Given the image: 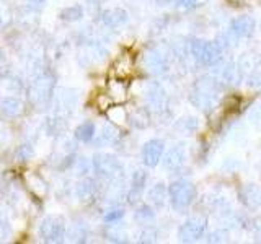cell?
<instances>
[{
  "mask_svg": "<svg viewBox=\"0 0 261 244\" xmlns=\"http://www.w3.org/2000/svg\"><path fill=\"white\" fill-rule=\"evenodd\" d=\"M224 86L214 75H202L193 83L190 92V103L204 112H212L219 104L220 92Z\"/></svg>",
  "mask_w": 261,
  "mask_h": 244,
  "instance_id": "cell-1",
  "label": "cell"
},
{
  "mask_svg": "<svg viewBox=\"0 0 261 244\" xmlns=\"http://www.w3.org/2000/svg\"><path fill=\"white\" fill-rule=\"evenodd\" d=\"M188 52L201 67H216L222 62L224 47L219 41H206L201 38H191L188 43Z\"/></svg>",
  "mask_w": 261,
  "mask_h": 244,
  "instance_id": "cell-2",
  "label": "cell"
},
{
  "mask_svg": "<svg viewBox=\"0 0 261 244\" xmlns=\"http://www.w3.org/2000/svg\"><path fill=\"white\" fill-rule=\"evenodd\" d=\"M56 89V78L53 73H41L31 81L28 88V100L38 109H44L51 104Z\"/></svg>",
  "mask_w": 261,
  "mask_h": 244,
  "instance_id": "cell-3",
  "label": "cell"
},
{
  "mask_svg": "<svg viewBox=\"0 0 261 244\" xmlns=\"http://www.w3.org/2000/svg\"><path fill=\"white\" fill-rule=\"evenodd\" d=\"M196 197H198V192H196L194 184L186 179H178L168 186V199L175 211L188 210L193 205Z\"/></svg>",
  "mask_w": 261,
  "mask_h": 244,
  "instance_id": "cell-4",
  "label": "cell"
},
{
  "mask_svg": "<svg viewBox=\"0 0 261 244\" xmlns=\"http://www.w3.org/2000/svg\"><path fill=\"white\" fill-rule=\"evenodd\" d=\"M65 231H67L65 220L59 215H49L43 218L38 228L39 238L44 242H61L65 238Z\"/></svg>",
  "mask_w": 261,
  "mask_h": 244,
  "instance_id": "cell-5",
  "label": "cell"
},
{
  "mask_svg": "<svg viewBox=\"0 0 261 244\" xmlns=\"http://www.w3.org/2000/svg\"><path fill=\"white\" fill-rule=\"evenodd\" d=\"M92 166L95 169V173L106 179V181H114L122 174V165L121 161L108 153H98L95 155Z\"/></svg>",
  "mask_w": 261,
  "mask_h": 244,
  "instance_id": "cell-6",
  "label": "cell"
},
{
  "mask_svg": "<svg viewBox=\"0 0 261 244\" xmlns=\"http://www.w3.org/2000/svg\"><path fill=\"white\" fill-rule=\"evenodd\" d=\"M207 228V220L204 217L194 215L190 217L188 220L179 225L178 228V239L181 242H194L204 238V233H206Z\"/></svg>",
  "mask_w": 261,
  "mask_h": 244,
  "instance_id": "cell-7",
  "label": "cell"
},
{
  "mask_svg": "<svg viewBox=\"0 0 261 244\" xmlns=\"http://www.w3.org/2000/svg\"><path fill=\"white\" fill-rule=\"evenodd\" d=\"M144 65L152 75H162L170 69V55L160 47H153L144 55Z\"/></svg>",
  "mask_w": 261,
  "mask_h": 244,
  "instance_id": "cell-8",
  "label": "cell"
},
{
  "mask_svg": "<svg viewBox=\"0 0 261 244\" xmlns=\"http://www.w3.org/2000/svg\"><path fill=\"white\" fill-rule=\"evenodd\" d=\"M163 153H165V143L160 138H150L142 145L141 158L147 168H155L162 161Z\"/></svg>",
  "mask_w": 261,
  "mask_h": 244,
  "instance_id": "cell-9",
  "label": "cell"
},
{
  "mask_svg": "<svg viewBox=\"0 0 261 244\" xmlns=\"http://www.w3.org/2000/svg\"><path fill=\"white\" fill-rule=\"evenodd\" d=\"M256 29V20L250 15H240L228 24V35L233 36L235 39H247L253 36V33Z\"/></svg>",
  "mask_w": 261,
  "mask_h": 244,
  "instance_id": "cell-10",
  "label": "cell"
},
{
  "mask_svg": "<svg viewBox=\"0 0 261 244\" xmlns=\"http://www.w3.org/2000/svg\"><path fill=\"white\" fill-rule=\"evenodd\" d=\"M186 160V148L183 143H176L165 153V157H162L163 169H167L168 173H178L183 168Z\"/></svg>",
  "mask_w": 261,
  "mask_h": 244,
  "instance_id": "cell-11",
  "label": "cell"
},
{
  "mask_svg": "<svg viewBox=\"0 0 261 244\" xmlns=\"http://www.w3.org/2000/svg\"><path fill=\"white\" fill-rule=\"evenodd\" d=\"M147 179H149V174H147L144 169L134 171L133 177H130V187H129L127 195H126V199L130 205H134V203H137L139 200H141L142 194L145 191Z\"/></svg>",
  "mask_w": 261,
  "mask_h": 244,
  "instance_id": "cell-12",
  "label": "cell"
},
{
  "mask_svg": "<svg viewBox=\"0 0 261 244\" xmlns=\"http://www.w3.org/2000/svg\"><path fill=\"white\" fill-rule=\"evenodd\" d=\"M239 199L245 208L255 211L261 207V189L256 184H245L239 191Z\"/></svg>",
  "mask_w": 261,
  "mask_h": 244,
  "instance_id": "cell-13",
  "label": "cell"
},
{
  "mask_svg": "<svg viewBox=\"0 0 261 244\" xmlns=\"http://www.w3.org/2000/svg\"><path fill=\"white\" fill-rule=\"evenodd\" d=\"M145 101L152 109H165V92L159 83H149L145 86Z\"/></svg>",
  "mask_w": 261,
  "mask_h": 244,
  "instance_id": "cell-14",
  "label": "cell"
},
{
  "mask_svg": "<svg viewBox=\"0 0 261 244\" xmlns=\"http://www.w3.org/2000/svg\"><path fill=\"white\" fill-rule=\"evenodd\" d=\"M101 21L108 28H121L129 21V13L124 8H110L101 13Z\"/></svg>",
  "mask_w": 261,
  "mask_h": 244,
  "instance_id": "cell-15",
  "label": "cell"
},
{
  "mask_svg": "<svg viewBox=\"0 0 261 244\" xmlns=\"http://www.w3.org/2000/svg\"><path fill=\"white\" fill-rule=\"evenodd\" d=\"M0 111L7 117H20L24 112V103L16 96L0 98Z\"/></svg>",
  "mask_w": 261,
  "mask_h": 244,
  "instance_id": "cell-16",
  "label": "cell"
},
{
  "mask_svg": "<svg viewBox=\"0 0 261 244\" xmlns=\"http://www.w3.org/2000/svg\"><path fill=\"white\" fill-rule=\"evenodd\" d=\"M167 199H168V187H165V184L162 182L152 186V189L147 192V200L155 208H162L165 205Z\"/></svg>",
  "mask_w": 261,
  "mask_h": 244,
  "instance_id": "cell-17",
  "label": "cell"
},
{
  "mask_svg": "<svg viewBox=\"0 0 261 244\" xmlns=\"http://www.w3.org/2000/svg\"><path fill=\"white\" fill-rule=\"evenodd\" d=\"M119 129L114 127L113 124H105L101 129V134L96 137V145H113L119 140Z\"/></svg>",
  "mask_w": 261,
  "mask_h": 244,
  "instance_id": "cell-18",
  "label": "cell"
},
{
  "mask_svg": "<svg viewBox=\"0 0 261 244\" xmlns=\"http://www.w3.org/2000/svg\"><path fill=\"white\" fill-rule=\"evenodd\" d=\"M150 111L147 108H136L129 114V122L136 129H145L150 126Z\"/></svg>",
  "mask_w": 261,
  "mask_h": 244,
  "instance_id": "cell-19",
  "label": "cell"
},
{
  "mask_svg": "<svg viewBox=\"0 0 261 244\" xmlns=\"http://www.w3.org/2000/svg\"><path fill=\"white\" fill-rule=\"evenodd\" d=\"M96 135V127H95V122L92 120H87V122H82V124L75 129V138L79 142H92Z\"/></svg>",
  "mask_w": 261,
  "mask_h": 244,
  "instance_id": "cell-20",
  "label": "cell"
},
{
  "mask_svg": "<svg viewBox=\"0 0 261 244\" xmlns=\"http://www.w3.org/2000/svg\"><path fill=\"white\" fill-rule=\"evenodd\" d=\"M95 192H96V184L92 179H84V181L79 182L75 187V194L80 200H92Z\"/></svg>",
  "mask_w": 261,
  "mask_h": 244,
  "instance_id": "cell-21",
  "label": "cell"
},
{
  "mask_svg": "<svg viewBox=\"0 0 261 244\" xmlns=\"http://www.w3.org/2000/svg\"><path fill=\"white\" fill-rule=\"evenodd\" d=\"M59 16H61V20L69 21V23L79 21V20H82V16H84V8H82V5H70V7H65L64 10L61 12Z\"/></svg>",
  "mask_w": 261,
  "mask_h": 244,
  "instance_id": "cell-22",
  "label": "cell"
},
{
  "mask_svg": "<svg viewBox=\"0 0 261 244\" xmlns=\"http://www.w3.org/2000/svg\"><path fill=\"white\" fill-rule=\"evenodd\" d=\"M134 218L137 222H150V220L155 218V210L150 203H142V205H139L136 214H134Z\"/></svg>",
  "mask_w": 261,
  "mask_h": 244,
  "instance_id": "cell-23",
  "label": "cell"
},
{
  "mask_svg": "<svg viewBox=\"0 0 261 244\" xmlns=\"http://www.w3.org/2000/svg\"><path fill=\"white\" fill-rule=\"evenodd\" d=\"M35 157V146L31 143H23L15 150V160L20 163H27Z\"/></svg>",
  "mask_w": 261,
  "mask_h": 244,
  "instance_id": "cell-24",
  "label": "cell"
},
{
  "mask_svg": "<svg viewBox=\"0 0 261 244\" xmlns=\"http://www.w3.org/2000/svg\"><path fill=\"white\" fill-rule=\"evenodd\" d=\"M114 69H119L116 73L119 77H126L130 73V70H133V60H130V57L127 54L121 55L119 59L116 60V64H114Z\"/></svg>",
  "mask_w": 261,
  "mask_h": 244,
  "instance_id": "cell-25",
  "label": "cell"
},
{
  "mask_svg": "<svg viewBox=\"0 0 261 244\" xmlns=\"http://www.w3.org/2000/svg\"><path fill=\"white\" fill-rule=\"evenodd\" d=\"M126 93H127L126 85L122 83L121 80H114L113 83L110 85V93L108 95H110V98H113V100H116V101L124 100Z\"/></svg>",
  "mask_w": 261,
  "mask_h": 244,
  "instance_id": "cell-26",
  "label": "cell"
},
{
  "mask_svg": "<svg viewBox=\"0 0 261 244\" xmlns=\"http://www.w3.org/2000/svg\"><path fill=\"white\" fill-rule=\"evenodd\" d=\"M124 218V210L122 208H113L110 211H106V215H105V222L106 223H118L121 222V220Z\"/></svg>",
  "mask_w": 261,
  "mask_h": 244,
  "instance_id": "cell-27",
  "label": "cell"
},
{
  "mask_svg": "<svg viewBox=\"0 0 261 244\" xmlns=\"http://www.w3.org/2000/svg\"><path fill=\"white\" fill-rule=\"evenodd\" d=\"M157 238H159L157 230L152 226H147L142 230L141 236H139V241L141 242H153V241H157Z\"/></svg>",
  "mask_w": 261,
  "mask_h": 244,
  "instance_id": "cell-28",
  "label": "cell"
},
{
  "mask_svg": "<svg viewBox=\"0 0 261 244\" xmlns=\"http://www.w3.org/2000/svg\"><path fill=\"white\" fill-rule=\"evenodd\" d=\"M248 86L255 88V86H261V67H255L250 73H248Z\"/></svg>",
  "mask_w": 261,
  "mask_h": 244,
  "instance_id": "cell-29",
  "label": "cell"
},
{
  "mask_svg": "<svg viewBox=\"0 0 261 244\" xmlns=\"http://www.w3.org/2000/svg\"><path fill=\"white\" fill-rule=\"evenodd\" d=\"M110 119L114 122H124L127 119V114L122 108H113L110 111Z\"/></svg>",
  "mask_w": 261,
  "mask_h": 244,
  "instance_id": "cell-30",
  "label": "cell"
},
{
  "mask_svg": "<svg viewBox=\"0 0 261 244\" xmlns=\"http://www.w3.org/2000/svg\"><path fill=\"white\" fill-rule=\"evenodd\" d=\"M181 124L185 126V130L188 134H191L194 132V130H198L199 127V122L196 117H186V119H181Z\"/></svg>",
  "mask_w": 261,
  "mask_h": 244,
  "instance_id": "cell-31",
  "label": "cell"
},
{
  "mask_svg": "<svg viewBox=\"0 0 261 244\" xmlns=\"http://www.w3.org/2000/svg\"><path fill=\"white\" fill-rule=\"evenodd\" d=\"M206 238H207V239H206L207 242H222V241H225V238H227V233L222 231V230H219V231H214V233L207 234Z\"/></svg>",
  "mask_w": 261,
  "mask_h": 244,
  "instance_id": "cell-32",
  "label": "cell"
},
{
  "mask_svg": "<svg viewBox=\"0 0 261 244\" xmlns=\"http://www.w3.org/2000/svg\"><path fill=\"white\" fill-rule=\"evenodd\" d=\"M251 117H253V119H255V117H256V119H261V103L258 104V108L255 109V112H253V116H251Z\"/></svg>",
  "mask_w": 261,
  "mask_h": 244,
  "instance_id": "cell-33",
  "label": "cell"
},
{
  "mask_svg": "<svg viewBox=\"0 0 261 244\" xmlns=\"http://www.w3.org/2000/svg\"><path fill=\"white\" fill-rule=\"evenodd\" d=\"M228 4H232L233 7H242L245 5V0H228Z\"/></svg>",
  "mask_w": 261,
  "mask_h": 244,
  "instance_id": "cell-34",
  "label": "cell"
},
{
  "mask_svg": "<svg viewBox=\"0 0 261 244\" xmlns=\"http://www.w3.org/2000/svg\"><path fill=\"white\" fill-rule=\"evenodd\" d=\"M157 2H159L160 5H168V4H173L175 0H157Z\"/></svg>",
  "mask_w": 261,
  "mask_h": 244,
  "instance_id": "cell-35",
  "label": "cell"
},
{
  "mask_svg": "<svg viewBox=\"0 0 261 244\" xmlns=\"http://www.w3.org/2000/svg\"><path fill=\"white\" fill-rule=\"evenodd\" d=\"M28 2L33 5H41V4H44V0H28Z\"/></svg>",
  "mask_w": 261,
  "mask_h": 244,
  "instance_id": "cell-36",
  "label": "cell"
},
{
  "mask_svg": "<svg viewBox=\"0 0 261 244\" xmlns=\"http://www.w3.org/2000/svg\"><path fill=\"white\" fill-rule=\"evenodd\" d=\"M5 60V52L2 51V49H0V64H2Z\"/></svg>",
  "mask_w": 261,
  "mask_h": 244,
  "instance_id": "cell-37",
  "label": "cell"
}]
</instances>
